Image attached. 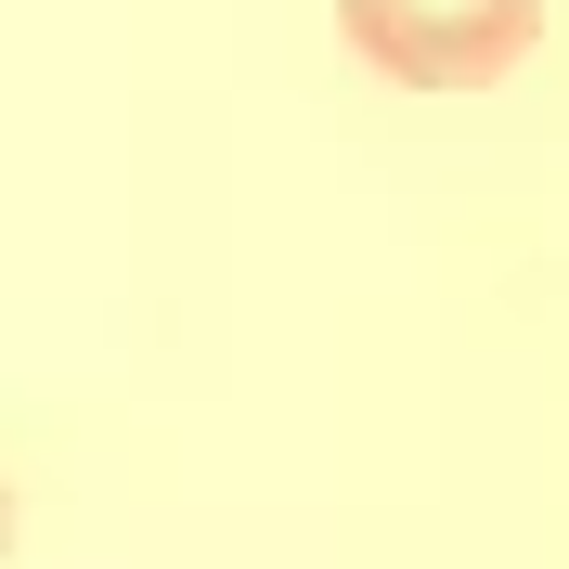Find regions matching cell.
Instances as JSON below:
<instances>
[{
    "mask_svg": "<svg viewBox=\"0 0 569 569\" xmlns=\"http://www.w3.org/2000/svg\"><path fill=\"white\" fill-rule=\"evenodd\" d=\"M337 39L389 91H492L543 39V0H337Z\"/></svg>",
    "mask_w": 569,
    "mask_h": 569,
    "instance_id": "6da1fadb",
    "label": "cell"
},
{
    "mask_svg": "<svg viewBox=\"0 0 569 569\" xmlns=\"http://www.w3.org/2000/svg\"><path fill=\"white\" fill-rule=\"evenodd\" d=\"M0 543H13V492H0Z\"/></svg>",
    "mask_w": 569,
    "mask_h": 569,
    "instance_id": "7a4b0ae2",
    "label": "cell"
}]
</instances>
